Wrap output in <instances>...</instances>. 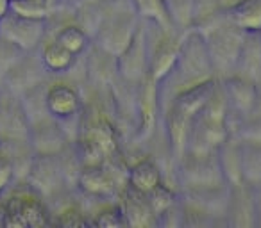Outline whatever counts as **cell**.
I'll use <instances>...</instances> for the list:
<instances>
[{"instance_id":"obj_11","label":"cell","mask_w":261,"mask_h":228,"mask_svg":"<svg viewBox=\"0 0 261 228\" xmlns=\"http://www.w3.org/2000/svg\"><path fill=\"white\" fill-rule=\"evenodd\" d=\"M225 16L245 32H261V0H236L225 8Z\"/></svg>"},{"instance_id":"obj_1","label":"cell","mask_w":261,"mask_h":228,"mask_svg":"<svg viewBox=\"0 0 261 228\" xmlns=\"http://www.w3.org/2000/svg\"><path fill=\"white\" fill-rule=\"evenodd\" d=\"M47 29V20H31L9 11L0 20V40L31 52L41 43Z\"/></svg>"},{"instance_id":"obj_2","label":"cell","mask_w":261,"mask_h":228,"mask_svg":"<svg viewBox=\"0 0 261 228\" xmlns=\"http://www.w3.org/2000/svg\"><path fill=\"white\" fill-rule=\"evenodd\" d=\"M31 123L23 105L11 94L0 93V141L8 145L29 143Z\"/></svg>"},{"instance_id":"obj_12","label":"cell","mask_w":261,"mask_h":228,"mask_svg":"<svg viewBox=\"0 0 261 228\" xmlns=\"http://www.w3.org/2000/svg\"><path fill=\"white\" fill-rule=\"evenodd\" d=\"M163 182L161 170L152 159H142L127 171V185L142 194H149Z\"/></svg>"},{"instance_id":"obj_15","label":"cell","mask_w":261,"mask_h":228,"mask_svg":"<svg viewBox=\"0 0 261 228\" xmlns=\"http://www.w3.org/2000/svg\"><path fill=\"white\" fill-rule=\"evenodd\" d=\"M50 6L48 0H11L9 11L23 18L47 20L50 15Z\"/></svg>"},{"instance_id":"obj_16","label":"cell","mask_w":261,"mask_h":228,"mask_svg":"<svg viewBox=\"0 0 261 228\" xmlns=\"http://www.w3.org/2000/svg\"><path fill=\"white\" fill-rule=\"evenodd\" d=\"M147 200H149V205L152 209L154 216H161L165 210H168L170 207L175 205V192L161 182L156 189H152L147 194Z\"/></svg>"},{"instance_id":"obj_3","label":"cell","mask_w":261,"mask_h":228,"mask_svg":"<svg viewBox=\"0 0 261 228\" xmlns=\"http://www.w3.org/2000/svg\"><path fill=\"white\" fill-rule=\"evenodd\" d=\"M149 52L145 32L140 25L130 43L116 57L118 73L127 82H140L149 73Z\"/></svg>"},{"instance_id":"obj_5","label":"cell","mask_w":261,"mask_h":228,"mask_svg":"<svg viewBox=\"0 0 261 228\" xmlns=\"http://www.w3.org/2000/svg\"><path fill=\"white\" fill-rule=\"evenodd\" d=\"M181 38L163 34L156 43L152 52H149V75L154 80H165L174 73L177 64L179 54H181Z\"/></svg>"},{"instance_id":"obj_4","label":"cell","mask_w":261,"mask_h":228,"mask_svg":"<svg viewBox=\"0 0 261 228\" xmlns=\"http://www.w3.org/2000/svg\"><path fill=\"white\" fill-rule=\"evenodd\" d=\"M45 111L58 121H68L75 118L81 111V94L70 84H52L45 91Z\"/></svg>"},{"instance_id":"obj_20","label":"cell","mask_w":261,"mask_h":228,"mask_svg":"<svg viewBox=\"0 0 261 228\" xmlns=\"http://www.w3.org/2000/svg\"><path fill=\"white\" fill-rule=\"evenodd\" d=\"M138 2H140V0H135V4H138Z\"/></svg>"},{"instance_id":"obj_13","label":"cell","mask_w":261,"mask_h":228,"mask_svg":"<svg viewBox=\"0 0 261 228\" xmlns=\"http://www.w3.org/2000/svg\"><path fill=\"white\" fill-rule=\"evenodd\" d=\"M41 66L50 73H65L75 62L77 55L66 50L63 45H59L56 40L48 41L41 48Z\"/></svg>"},{"instance_id":"obj_19","label":"cell","mask_w":261,"mask_h":228,"mask_svg":"<svg viewBox=\"0 0 261 228\" xmlns=\"http://www.w3.org/2000/svg\"><path fill=\"white\" fill-rule=\"evenodd\" d=\"M83 2H88V4H95V2H100V0H83Z\"/></svg>"},{"instance_id":"obj_9","label":"cell","mask_w":261,"mask_h":228,"mask_svg":"<svg viewBox=\"0 0 261 228\" xmlns=\"http://www.w3.org/2000/svg\"><path fill=\"white\" fill-rule=\"evenodd\" d=\"M29 141L38 155L54 157L65 148V132L59 127L58 120H54L52 123L41 121L36 127H31Z\"/></svg>"},{"instance_id":"obj_14","label":"cell","mask_w":261,"mask_h":228,"mask_svg":"<svg viewBox=\"0 0 261 228\" xmlns=\"http://www.w3.org/2000/svg\"><path fill=\"white\" fill-rule=\"evenodd\" d=\"M54 40L59 45L72 52L73 55H81L88 47H90V34L79 25V23H66L56 32Z\"/></svg>"},{"instance_id":"obj_10","label":"cell","mask_w":261,"mask_h":228,"mask_svg":"<svg viewBox=\"0 0 261 228\" xmlns=\"http://www.w3.org/2000/svg\"><path fill=\"white\" fill-rule=\"evenodd\" d=\"M234 72L254 82L261 79V32H245Z\"/></svg>"},{"instance_id":"obj_17","label":"cell","mask_w":261,"mask_h":228,"mask_svg":"<svg viewBox=\"0 0 261 228\" xmlns=\"http://www.w3.org/2000/svg\"><path fill=\"white\" fill-rule=\"evenodd\" d=\"M95 224L98 226H118V224H127L123 219V210L122 207H108V209L100 210L97 214Z\"/></svg>"},{"instance_id":"obj_7","label":"cell","mask_w":261,"mask_h":228,"mask_svg":"<svg viewBox=\"0 0 261 228\" xmlns=\"http://www.w3.org/2000/svg\"><path fill=\"white\" fill-rule=\"evenodd\" d=\"M77 185L83 189L86 194L106 198L113 194L116 189V182L113 178V171L106 162L102 164H90L83 166L77 175Z\"/></svg>"},{"instance_id":"obj_6","label":"cell","mask_w":261,"mask_h":228,"mask_svg":"<svg viewBox=\"0 0 261 228\" xmlns=\"http://www.w3.org/2000/svg\"><path fill=\"white\" fill-rule=\"evenodd\" d=\"M224 93L229 109H234L238 114H250L257 105V86L254 80L242 75H231L225 79Z\"/></svg>"},{"instance_id":"obj_18","label":"cell","mask_w":261,"mask_h":228,"mask_svg":"<svg viewBox=\"0 0 261 228\" xmlns=\"http://www.w3.org/2000/svg\"><path fill=\"white\" fill-rule=\"evenodd\" d=\"M13 175H15V164L8 157H0V191L11 182Z\"/></svg>"},{"instance_id":"obj_8","label":"cell","mask_w":261,"mask_h":228,"mask_svg":"<svg viewBox=\"0 0 261 228\" xmlns=\"http://www.w3.org/2000/svg\"><path fill=\"white\" fill-rule=\"evenodd\" d=\"M142 87H140L138 94V112H140V136L147 138L150 132L154 131L158 118V80L147 73L142 80H140Z\"/></svg>"}]
</instances>
